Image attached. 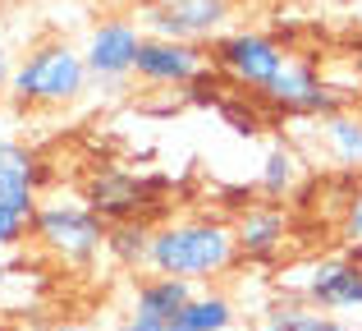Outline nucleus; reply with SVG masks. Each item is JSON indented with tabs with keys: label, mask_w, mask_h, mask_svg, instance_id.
Segmentation results:
<instances>
[{
	"label": "nucleus",
	"mask_w": 362,
	"mask_h": 331,
	"mask_svg": "<svg viewBox=\"0 0 362 331\" xmlns=\"http://www.w3.org/2000/svg\"><path fill=\"white\" fill-rule=\"evenodd\" d=\"M110 225L88 207V198H46L33 212V240L64 267H88L101 258Z\"/></svg>",
	"instance_id": "7ed1b4c3"
},
{
	"label": "nucleus",
	"mask_w": 362,
	"mask_h": 331,
	"mask_svg": "<svg viewBox=\"0 0 362 331\" xmlns=\"http://www.w3.org/2000/svg\"><path fill=\"white\" fill-rule=\"evenodd\" d=\"M28 331H55V327H42V322H37V327H28Z\"/></svg>",
	"instance_id": "a878e982"
},
{
	"label": "nucleus",
	"mask_w": 362,
	"mask_h": 331,
	"mask_svg": "<svg viewBox=\"0 0 362 331\" xmlns=\"http://www.w3.org/2000/svg\"><path fill=\"white\" fill-rule=\"evenodd\" d=\"M211 69V55L197 42H175V37H142L133 79L147 88H188L197 74Z\"/></svg>",
	"instance_id": "0eeeda50"
},
{
	"label": "nucleus",
	"mask_w": 362,
	"mask_h": 331,
	"mask_svg": "<svg viewBox=\"0 0 362 331\" xmlns=\"http://www.w3.org/2000/svg\"><path fill=\"white\" fill-rule=\"evenodd\" d=\"M142 203H147V184L129 170H106L88 184V207L101 216L106 225H119V221H138Z\"/></svg>",
	"instance_id": "9b49d317"
},
{
	"label": "nucleus",
	"mask_w": 362,
	"mask_h": 331,
	"mask_svg": "<svg viewBox=\"0 0 362 331\" xmlns=\"http://www.w3.org/2000/svg\"><path fill=\"white\" fill-rule=\"evenodd\" d=\"M257 331H344V322L335 313L312 308L308 299H280V304H271L262 313Z\"/></svg>",
	"instance_id": "2eb2a0df"
},
{
	"label": "nucleus",
	"mask_w": 362,
	"mask_h": 331,
	"mask_svg": "<svg viewBox=\"0 0 362 331\" xmlns=\"http://www.w3.org/2000/svg\"><path fill=\"white\" fill-rule=\"evenodd\" d=\"M239 262V240L230 221L216 216H179V221L151 225V249H147V271L151 276H175L188 286L225 276Z\"/></svg>",
	"instance_id": "f257e3e1"
},
{
	"label": "nucleus",
	"mask_w": 362,
	"mask_h": 331,
	"mask_svg": "<svg viewBox=\"0 0 362 331\" xmlns=\"http://www.w3.org/2000/svg\"><path fill=\"white\" fill-rule=\"evenodd\" d=\"M284 235H289V221H284L280 207H247L234 221L239 258H247V262H271L284 249Z\"/></svg>",
	"instance_id": "f8f14e48"
},
{
	"label": "nucleus",
	"mask_w": 362,
	"mask_h": 331,
	"mask_svg": "<svg viewBox=\"0 0 362 331\" xmlns=\"http://www.w3.org/2000/svg\"><path fill=\"white\" fill-rule=\"evenodd\" d=\"M37 184H42V162H37L33 147H23L18 138L0 134V203L18 207V212L33 216L37 212Z\"/></svg>",
	"instance_id": "9d476101"
},
{
	"label": "nucleus",
	"mask_w": 362,
	"mask_h": 331,
	"mask_svg": "<svg viewBox=\"0 0 362 331\" xmlns=\"http://www.w3.org/2000/svg\"><path fill=\"white\" fill-rule=\"evenodd\" d=\"M115 331H175V322H160V318H142V313H129Z\"/></svg>",
	"instance_id": "4be33fe9"
},
{
	"label": "nucleus",
	"mask_w": 362,
	"mask_h": 331,
	"mask_svg": "<svg viewBox=\"0 0 362 331\" xmlns=\"http://www.w3.org/2000/svg\"><path fill=\"white\" fill-rule=\"evenodd\" d=\"M28 240H33V216L18 212V207H9V203H0V253L23 249Z\"/></svg>",
	"instance_id": "6ab92c4d"
},
{
	"label": "nucleus",
	"mask_w": 362,
	"mask_h": 331,
	"mask_svg": "<svg viewBox=\"0 0 362 331\" xmlns=\"http://www.w3.org/2000/svg\"><path fill=\"white\" fill-rule=\"evenodd\" d=\"M142 28L133 18H101V23L88 28L83 37V64H88L92 83L97 88H110L119 92L124 83L133 79V64H138V51H142Z\"/></svg>",
	"instance_id": "423d86ee"
},
{
	"label": "nucleus",
	"mask_w": 362,
	"mask_h": 331,
	"mask_svg": "<svg viewBox=\"0 0 362 331\" xmlns=\"http://www.w3.org/2000/svg\"><path fill=\"white\" fill-rule=\"evenodd\" d=\"M88 88L92 74L83 64V51L64 37L28 46V55H18V69L9 79V97L18 106H74Z\"/></svg>",
	"instance_id": "f03ea898"
},
{
	"label": "nucleus",
	"mask_w": 362,
	"mask_h": 331,
	"mask_svg": "<svg viewBox=\"0 0 362 331\" xmlns=\"http://www.w3.org/2000/svg\"><path fill=\"white\" fill-rule=\"evenodd\" d=\"M197 295V286L175 276H142L138 290H133V313L142 318H160V322H175L179 313L188 308V299Z\"/></svg>",
	"instance_id": "ddd939ff"
},
{
	"label": "nucleus",
	"mask_w": 362,
	"mask_h": 331,
	"mask_svg": "<svg viewBox=\"0 0 362 331\" xmlns=\"http://www.w3.org/2000/svg\"><path fill=\"white\" fill-rule=\"evenodd\" d=\"M234 299L221 290H197L188 308L175 318V331H230L234 327Z\"/></svg>",
	"instance_id": "dca6fc26"
},
{
	"label": "nucleus",
	"mask_w": 362,
	"mask_h": 331,
	"mask_svg": "<svg viewBox=\"0 0 362 331\" xmlns=\"http://www.w3.org/2000/svg\"><path fill=\"white\" fill-rule=\"evenodd\" d=\"M9 290V262H5V253H0V295Z\"/></svg>",
	"instance_id": "b1692460"
},
{
	"label": "nucleus",
	"mask_w": 362,
	"mask_h": 331,
	"mask_svg": "<svg viewBox=\"0 0 362 331\" xmlns=\"http://www.w3.org/2000/svg\"><path fill=\"white\" fill-rule=\"evenodd\" d=\"M147 249H151V225L147 221H119L106 235V253L119 267H147Z\"/></svg>",
	"instance_id": "a211bd4d"
},
{
	"label": "nucleus",
	"mask_w": 362,
	"mask_h": 331,
	"mask_svg": "<svg viewBox=\"0 0 362 331\" xmlns=\"http://www.w3.org/2000/svg\"><path fill=\"white\" fill-rule=\"evenodd\" d=\"M55 331H97V327H88V322H60Z\"/></svg>",
	"instance_id": "393cba45"
},
{
	"label": "nucleus",
	"mask_w": 362,
	"mask_h": 331,
	"mask_svg": "<svg viewBox=\"0 0 362 331\" xmlns=\"http://www.w3.org/2000/svg\"><path fill=\"white\" fill-rule=\"evenodd\" d=\"M303 179V157L293 152L289 143H271L266 147V162H262V175H257V184H262L266 198H284L293 193Z\"/></svg>",
	"instance_id": "f3484780"
},
{
	"label": "nucleus",
	"mask_w": 362,
	"mask_h": 331,
	"mask_svg": "<svg viewBox=\"0 0 362 331\" xmlns=\"http://www.w3.org/2000/svg\"><path fill=\"white\" fill-rule=\"evenodd\" d=\"M349 5H358V0H349Z\"/></svg>",
	"instance_id": "bb28decb"
},
{
	"label": "nucleus",
	"mask_w": 362,
	"mask_h": 331,
	"mask_svg": "<svg viewBox=\"0 0 362 331\" xmlns=\"http://www.w3.org/2000/svg\"><path fill=\"white\" fill-rule=\"evenodd\" d=\"M289 51L275 42L271 33H252V28H234V33L211 42V64L243 92L266 97V88L275 83V74L284 69Z\"/></svg>",
	"instance_id": "20e7f679"
},
{
	"label": "nucleus",
	"mask_w": 362,
	"mask_h": 331,
	"mask_svg": "<svg viewBox=\"0 0 362 331\" xmlns=\"http://www.w3.org/2000/svg\"><path fill=\"white\" fill-rule=\"evenodd\" d=\"M344 240L362 249V189L349 198V207H344Z\"/></svg>",
	"instance_id": "412c9836"
},
{
	"label": "nucleus",
	"mask_w": 362,
	"mask_h": 331,
	"mask_svg": "<svg viewBox=\"0 0 362 331\" xmlns=\"http://www.w3.org/2000/svg\"><path fill=\"white\" fill-rule=\"evenodd\" d=\"M321 143H326L330 162L362 170V111H335V116L321 120Z\"/></svg>",
	"instance_id": "4468645a"
},
{
	"label": "nucleus",
	"mask_w": 362,
	"mask_h": 331,
	"mask_svg": "<svg viewBox=\"0 0 362 331\" xmlns=\"http://www.w3.org/2000/svg\"><path fill=\"white\" fill-rule=\"evenodd\" d=\"M221 116L230 120V129H234V134H243V138H257V134H262V120H257L252 111L234 106V101H221Z\"/></svg>",
	"instance_id": "aec40b11"
},
{
	"label": "nucleus",
	"mask_w": 362,
	"mask_h": 331,
	"mask_svg": "<svg viewBox=\"0 0 362 331\" xmlns=\"http://www.w3.org/2000/svg\"><path fill=\"white\" fill-rule=\"evenodd\" d=\"M14 69H18V55L9 51L5 42H0V92H9V79H14Z\"/></svg>",
	"instance_id": "5701e85b"
},
{
	"label": "nucleus",
	"mask_w": 362,
	"mask_h": 331,
	"mask_svg": "<svg viewBox=\"0 0 362 331\" xmlns=\"http://www.w3.org/2000/svg\"><path fill=\"white\" fill-rule=\"evenodd\" d=\"M234 0H147L138 9V28L147 37H175V42H216L230 33Z\"/></svg>",
	"instance_id": "39448f33"
},
{
	"label": "nucleus",
	"mask_w": 362,
	"mask_h": 331,
	"mask_svg": "<svg viewBox=\"0 0 362 331\" xmlns=\"http://www.w3.org/2000/svg\"><path fill=\"white\" fill-rule=\"evenodd\" d=\"M266 101H271L275 111H284V116H317V120L344 111L339 97H335V88H326L317 64L303 60V55H289V60H284V69L275 74V83L266 88Z\"/></svg>",
	"instance_id": "6e6552de"
},
{
	"label": "nucleus",
	"mask_w": 362,
	"mask_h": 331,
	"mask_svg": "<svg viewBox=\"0 0 362 331\" xmlns=\"http://www.w3.org/2000/svg\"><path fill=\"white\" fill-rule=\"evenodd\" d=\"M303 299L321 313H354L362 308V249L349 258H321L303 276Z\"/></svg>",
	"instance_id": "1a4fd4ad"
}]
</instances>
